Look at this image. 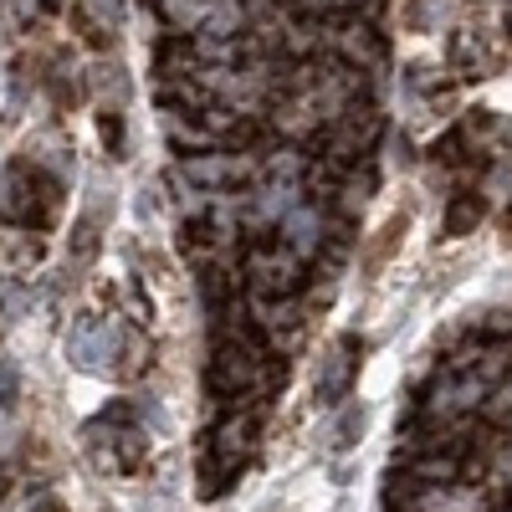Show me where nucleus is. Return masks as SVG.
Wrapping results in <instances>:
<instances>
[{"mask_svg": "<svg viewBox=\"0 0 512 512\" xmlns=\"http://www.w3.org/2000/svg\"><path fill=\"white\" fill-rule=\"evenodd\" d=\"M113 354H118V328L103 323V318H77L72 333H67V359L88 374H108L113 369Z\"/></svg>", "mask_w": 512, "mask_h": 512, "instance_id": "obj_1", "label": "nucleus"}, {"mask_svg": "<svg viewBox=\"0 0 512 512\" xmlns=\"http://www.w3.org/2000/svg\"><path fill=\"white\" fill-rule=\"evenodd\" d=\"M246 277L262 297H287L297 287V277H303V256L292 246H256L246 262Z\"/></svg>", "mask_w": 512, "mask_h": 512, "instance_id": "obj_2", "label": "nucleus"}, {"mask_svg": "<svg viewBox=\"0 0 512 512\" xmlns=\"http://www.w3.org/2000/svg\"><path fill=\"white\" fill-rule=\"evenodd\" d=\"M251 441H256V425H251L246 415L226 420L221 431L210 436V456H205V477H210V487H221V477H236V472H241L246 456H251Z\"/></svg>", "mask_w": 512, "mask_h": 512, "instance_id": "obj_3", "label": "nucleus"}, {"mask_svg": "<svg viewBox=\"0 0 512 512\" xmlns=\"http://www.w3.org/2000/svg\"><path fill=\"white\" fill-rule=\"evenodd\" d=\"M210 384L221 395H246L262 384V359H256L246 344H221L216 359H210Z\"/></svg>", "mask_w": 512, "mask_h": 512, "instance_id": "obj_4", "label": "nucleus"}, {"mask_svg": "<svg viewBox=\"0 0 512 512\" xmlns=\"http://www.w3.org/2000/svg\"><path fill=\"white\" fill-rule=\"evenodd\" d=\"M354 338H338V344L318 359V379H313V395L318 405H338L349 395V384H354Z\"/></svg>", "mask_w": 512, "mask_h": 512, "instance_id": "obj_5", "label": "nucleus"}, {"mask_svg": "<svg viewBox=\"0 0 512 512\" xmlns=\"http://www.w3.org/2000/svg\"><path fill=\"white\" fill-rule=\"evenodd\" d=\"M323 221H318V205H303V200H297L292 210H287V216H282V246H292L297 256H313L318 246H323Z\"/></svg>", "mask_w": 512, "mask_h": 512, "instance_id": "obj_6", "label": "nucleus"}, {"mask_svg": "<svg viewBox=\"0 0 512 512\" xmlns=\"http://www.w3.org/2000/svg\"><path fill=\"white\" fill-rule=\"evenodd\" d=\"M185 175L195 180V185H231V180H241L246 175V159H231V154H195L190 164H185Z\"/></svg>", "mask_w": 512, "mask_h": 512, "instance_id": "obj_7", "label": "nucleus"}, {"mask_svg": "<svg viewBox=\"0 0 512 512\" xmlns=\"http://www.w3.org/2000/svg\"><path fill=\"white\" fill-rule=\"evenodd\" d=\"M410 482H420V487H446V482H456V456H420L415 466H410Z\"/></svg>", "mask_w": 512, "mask_h": 512, "instance_id": "obj_8", "label": "nucleus"}, {"mask_svg": "<svg viewBox=\"0 0 512 512\" xmlns=\"http://www.w3.org/2000/svg\"><path fill=\"white\" fill-rule=\"evenodd\" d=\"M98 93H103L108 103H118V108L128 103V72H123L118 62H113V67H98Z\"/></svg>", "mask_w": 512, "mask_h": 512, "instance_id": "obj_9", "label": "nucleus"}, {"mask_svg": "<svg viewBox=\"0 0 512 512\" xmlns=\"http://www.w3.org/2000/svg\"><path fill=\"white\" fill-rule=\"evenodd\" d=\"M487 420H512V379L487 390Z\"/></svg>", "mask_w": 512, "mask_h": 512, "instance_id": "obj_10", "label": "nucleus"}, {"mask_svg": "<svg viewBox=\"0 0 512 512\" xmlns=\"http://www.w3.org/2000/svg\"><path fill=\"white\" fill-rule=\"evenodd\" d=\"M359 431H364V410H349L344 420H338V425H333V451H349Z\"/></svg>", "mask_w": 512, "mask_h": 512, "instance_id": "obj_11", "label": "nucleus"}, {"mask_svg": "<svg viewBox=\"0 0 512 512\" xmlns=\"http://www.w3.org/2000/svg\"><path fill=\"white\" fill-rule=\"evenodd\" d=\"M88 11L113 31V26H123V21H128V0H88Z\"/></svg>", "mask_w": 512, "mask_h": 512, "instance_id": "obj_12", "label": "nucleus"}, {"mask_svg": "<svg viewBox=\"0 0 512 512\" xmlns=\"http://www.w3.org/2000/svg\"><path fill=\"white\" fill-rule=\"evenodd\" d=\"M16 400H21L16 364H11V359H0V410H16Z\"/></svg>", "mask_w": 512, "mask_h": 512, "instance_id": "obj_13", "label": "nucleus"}, {"mask_svg": "<svg viewBox=\"0 0 512 512\" xmlns=\"http://www.w3.org/2000/svg\"><path fill=\"white\" fill-rule=\"evenodd\" d=\"M487 328H497V333H507V328H512V313H492V318H487Z\"/></svg>", "mask_w": 512, "mask_h": 512, "instance_id": "obj_14", "label": "nucleus"}, {"mask_svg": "<svg viewBox=\"0 0 512 512\" xmlns=\"http://www.w3.org/2000/svg\"><path fill=\"white\" fill-rule=\"evenodd\" d=\"M41 512H57V507H41Z\"/></svg>", "mask_w": 512, "mask_h": 512, "instance_id": "obj_15", "label": "nucleus"}, {"mask_svg": "<svg viewBox=\"0 0 512 512\" xmlns=\"http://www.w3.org/2000/svg\"><path fill=\"white\" fill-rule=\"evenodd\" d=\"M507 26H512V16H507Z\"/></svg>", "mask_w": 512, "mask_h": 512, "instance_id": "obj_16", "label": "nucleus"}, {"mask_svg": "<svg viewBox=\"0 0 512 512\" xmlns=\"http://www.w3.org/2000/svg\"><path fill=\"white\" fill-rule=\"evenodd\" d=\"M507 425H512V420H507Z\"/></svg>", "mask_w": 512, "mask_h": 512, "instance_id": "obj_17", "label": "nucleus"}]
</instances>
